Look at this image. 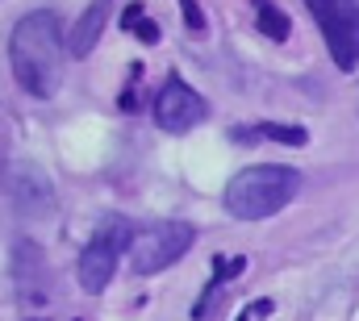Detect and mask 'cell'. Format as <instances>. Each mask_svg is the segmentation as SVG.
Returning a JSON list of instances; mask_svg holds the SVG:
<instances>
[{"mask_svg": "<svg viewBox=\"0 0 359 321\" xmlns=\"http://www.w3.org/2000/svg\"><path fill=\"white\" fill-rule=\"evenodd\" d=\"M63 29H59V17L50 8H38V13H25L17 25H13V38H8V67H13V80L21 83L29 96L38 100H50L63 83Z\"/></svg>", "mask_w": 359, "mask_h": 321, "instance_id": "1", "label": "cell"}, {"mask_svg": "<svg viewBox=\"0 0 359 321\" xmlns=\"http://www.w3.org/2000/svg\"><path fill=\"white\" fill-rule=\"evenodd\" d=\"M301 188V175L284 163H255L226 184V209L243 221H264L280 213Z\"/></svg>", "mask_w": 359, "mask_h": 321, "instance_id": "2", "label": "cell"}, {"mask_svg": "<svg viewBox=\"0 0 359 321\" xmlns=\"http://www.w3.org/2000/svg\"><path fill=\"white\" fill-rule=\"evenodd\" d=\"M192 242H196V230L188 221H151L130 242V267L134 275H159L192 250Z\"/></svg>", "mask_w": 359, "mask_h": 321, "instance_id": "3", "label": "cell"}, {"mask_svg": "<svg viewBox=\"0 0 359 321\" xmlns=\"http://www.w3.org/2000/svg\"><path fill=\"white\" fill-rule=\"evenodd\" d=\"M130 242H134V234H130V221L126 217H104L96 226V234L88 238V246L80 250V263H76L80 288L88 296H100L109 288V280L117 271V254L130 250Z\"/></svg>", "mask_w": 359, "mask_h": 321, "instance_id": "4", "label": "cell"}, {"mask_svg": "<svg viewBox=\"0 0 359 321\" xmlns=\"http://www.w3.org/2000/svg\"><path fill=\"white\" fill-rule=\"evenodd\" d=\"M322 25V38L339 63V71L359 67V4L355 0H305Z\"/></svg>", "mask_w": 359, "mask_h": 321, "instance_id": "5", "label": "cell"}, {"mask_svg": "<svg viewBox=\"0 0 359 321\" xmlns=\"http://www.w3.org/2000/svg\"><path fill=\"white\" fill-rule=\"evenodd\" d=\"M4 192H8V200H13V209L21 217H50L55 205H59L55 179L38 163H25V159L4 167Z\"/></svg>", "mask_w": 359, "mask_h": 321, "instance_id": "6", "label": "cell"}, {"mask_svg": "<svg viewBox=\"0 0 359 321\" xmlns=\"http://www.w3.org/2000/svg\"><path fill=\"white\" fill-rule=\"evenodd\" d=\"M205 117H209L205 96L192 92L184 80L172 76V80L159 88V96H155V121H159V130H168V134H188V130H196Z\"/></svg>", "mask_w": 359, "mask_h": 321, "instance_id": "7", "label": "cell"}, {"mask_svg": "<svg viewBox=\"0 0 359 321\" xmlns=\"http://www.w3.org/2000/svg\"><path fill=\"white\" fill-rule=\"evenodd\" d=\"M13 284L21 292L25 305H46V292H50V267L42 259V250L29 238L13 242Z\"/></svg>", "mask_w": 359, "mask_h": 321, "instance_id": "8", "label": "cell"}, {"mask_svg": "<svg viewBox=\"0 0 359 321\" xmlns=\"http://www.w3.org/2000/svg\"><path fill=\"white\" fill-rule=\"evenodd\" d=\"M109 17H113V0H92L88 8L80 13V21L72 25V38H67V55L72 59H88L92 50H96Z\"/></svg>", "mask_w": 359, "mask_h": 321, "instance_id": "9", "label": "cell"}, {"mask_svg": "<svg viewBox=\"0 0 359 321\" xmlns=\"http://www.w3.org/2000/svg\"><path fill=\"white\" fill-rule=\"evenodd\" d=\"M255 4V25H259V34L271 38V42H284L288 38V17H284V8H276L271 0H251Z\"/></svg>", "mask_w": 359, "mask_h": 321, "instance_id": "10", "label": "cell"}, {"mask_svg": "<svg viewBox=\"0 0 359 321\" xmlns=\"http://www.w3.org/2000/svg\"><path fill=\"white\" fill-rule=\"evenodd\" d=\"M121 29L138 34L142 42H159V25L142 17V4H130V8H126V17H121Z\"/></svg>", "mask_w": 359, "mask_h": 321, "instance_id": "11", "label": "cell"}, {"mask_svg": "<svg viewBox=\"0 0 359 321\" xmlns=\"http://www.w3.org/2000/svg\"><path fill=\"white\" fill-rule=\"evenodd\" d=\"M259 134L264 138H276V142H288V146H301L305 142V130L301 125H264Z\"/></svg>", "mask_w": 359, "mask_h": 321, "instance_id": "12", "label": "cell"}, {"mask_svg": "<svg viewBox=\"0 0 359 321\" xmlns=\"http://www.w3.org/2000/svg\"><path fill=\"white\" fill-rule=\"evenodd\" d=\"M180 8H184L188 29H192V34H201V29H205V13H201V4H196V0H180Z\"/></svg>", "mask_w": 359, "mask_h": 321, "instance_id": "13", "label": "cell"}]
</instances>
